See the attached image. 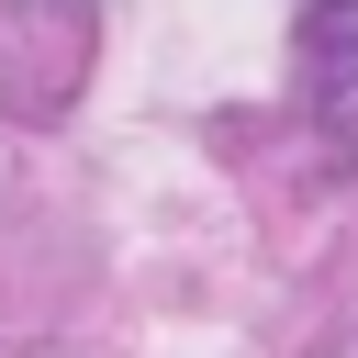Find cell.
Listing matches in <instances>:
<instances>
[{
  "label": "cell",
  "mask_w": 358,
  "mask_h": 358,
  "mask_svg": "<svg viewBox=\"0 0 358 358\" xmlns=\"http://www.w3.org/2000/svg\"><path fill=\"white\" fill-rule=\"evenodd\" d=\"M302 101H313V134L336 157H358V0L302 11Z\"/></svg>",
  "instance_id": "1"
}]
</instances>
